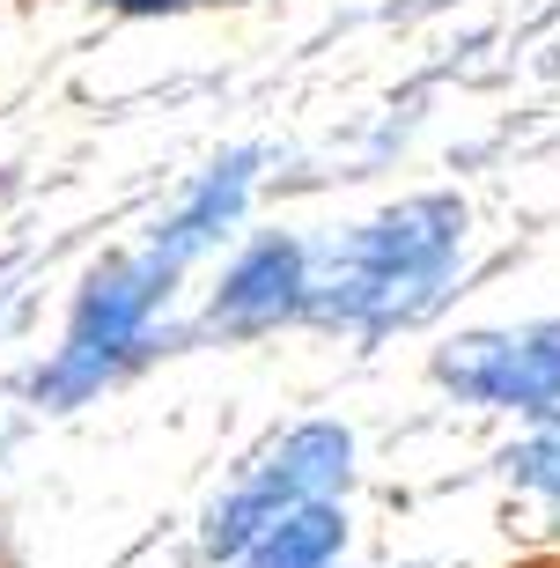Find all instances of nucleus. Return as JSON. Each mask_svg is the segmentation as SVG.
<instances>
[{
    "instance_id": "1",
    "label": "nucleus",
    "mask_w": 560,
    "mask_h": 568,
    "mask_svg": "<svg viewBox=\"0 0 560 568\" xmlns=\"http://www.w3.org/2000/svg\"><path fill=\"white\" fill-rule=\"evenodd\" d=\"M457 244H465V207L450 192L384 207L376 222L310 244V311L303 317H339V325H398L436 303L450 274Z\"/></svg>"
},
{
    "instance_id": "4",
    "label": "nucleus",
    "mask_w": 560,
    "mask_h": 568,
    "mask_svg": "<svg viewBox=\"0 0 560 568\" xmlns=\"http://www.w3.org/2000/svg\"><path fill=\"white\" fill-rule=\"evenodd\" d=\"M436 384H450L457 399H472V406H501V414H553L560 406V317L450 339L436 355Z\"/></svg>"
},
{
    "instance_id": "8",
    "label": "nucleus",
    "mask_w": 560,
    "mask_h": 568,
    "mask_svg": "<svg viewBox=\"0 0 560 568\" xmlns=\"http://www.w3.org/2000/svg\"><path fill=\"white\" fill-rule=\"evenodd\" d=\"M509 473H517L523 487H539V495H560V422L539 428L523 450H509Z\"/></svg>"
},
{
    "instance_id": "6",
    "label": "nucleus",
    "mask_w": 560,
    "mask_h": 568,
    "mask_svg": "<svg viewBox=\"0 0 560 568\" xmlns=\"http://www.w3.org/2000/svg\"><path fill=\"white\" fill-rule=\"evenodd\" d=\"M244 192H251V155H228V163H214L207 178H200V192H192L185 207L170 214L163 230H155V244H147V258L163 266L170 281L185 274L200 252H214L228 236V222L244 214Z\"/></svg>"
},
{
    "instance_id": "7",
    "label": "nucleus",
    "mask_w": 560,
    "mask_h": 568,
    "mask_svg": "<svg viewBox=\"0 0 560 568\" xmlns=\"http://www.w3.org/2000/svg\"><path fill=\"white\" fill-rule=\"evenodd\" d=\"M347 554V509L339 503H303L273 531H258V547L236 568H333Z\"/></svg>"
},
{
    "instance_id": "2",
    "label": "nucleus",
    "mask_w": 560,
    "mask_h": 568,
    "mask_svg": "<svg viewBox=\"0 0 560 568\" xmlns=\"http://www.w3.org/2000/svg\"><path fill=\"white\" fill-rule=\"evenodd\" d=\"M163 295H170V274L147 252L104 258V266L82 281V303H74V317H67L60 355L30 377V392H38L44 406H74V399H89V392H104L125 362L147 355Z\"/></svg>"
},
{
    "instance_id": "5",
    "label": "nucleus",
    "mask_w": 560,
    "mask_h": 568,
    "mask_svg": "<svg viewBox=\"0 0 560 568\" xmlns=\"http://www.w3.org/2000/svg\"><path fill=\"white\" fill-rule=\"evenodd\" d=\"M310 311V244L303 236H258L214 288V325L222 333H266L281 317Z\"/></svg>"
},
{
    "instance_id": "3",
    "label": "nucleus",
    "mask_w": 560,
    "mask_h": 568,
    "mask_svg": "<svg viewBox=\"0 0 560 568\" xmlns=\"http://www.w3.org/2000/svg\"><path fill=\"white\" fill-rule=\"evenodd\" d=\"M347 473H354V436L339 422L288 428V436L273 443L266 458L207 509V554L214 561H244V554L258 547V531H273L303 503H333L339 487H347Z\"/></svg>"
}]
</instances>
